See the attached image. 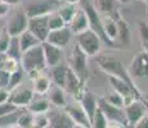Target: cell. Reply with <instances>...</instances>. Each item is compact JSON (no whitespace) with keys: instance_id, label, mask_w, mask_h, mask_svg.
<instances>
[{"instance_id":"6da1fadb","label":"cell","mask_w":148,"mask_h":128,"mask_svg":"<svg viewBox=\"0 0 148 128\" xmlns=\"http://www.w3.org/2000/svg\"><path fill=\"white\" fill-rule=\"evenodd\" d=\"M19 63H21L22 69L25 70V73H27L28 78L31 81L34 78H36L38 76H40L41 73H44L48 65L44 58L41 44L38 45V46L31 47L28 50H25L21 55Z\"/></svg>"},{"instance_id":"7a4b0ae2","label":"cell","mask_w":148,"mask_h":128,"mask_svg":"<svg viewBox=\"0 0 148 128\" xmlns=\"http://www.w3.org/2000/svg\"><path fill=\"white\" fill-rule=\"evenodd\" d=\"M98 64H99V68H101V69L103 70V72L106 73L107 76L119 77V78L126 81L127 83H129L134 90H136V91H139V92H140V90L138 89L136 83L134 82V79L130 77L129 72H127V68H125V65L122 64L121 62L117 58H116V56L107 55V54H104V55L101 56Z\"/></svg>"},{"instance_id":"3957f363","label":"cell","mask_w":148,"mask_h":128,"mask_svg":"<svg viewBox=\"0 0 148 128\" xmlns=\"http://www.w3.org/2000/svg\"><path fill=\"white\" fill-rule=\"evenodd\" d=\"M79 4L81 5V9L85 12V14H86L90 30H93L94 32L98 33V36L102 39V41H103L104 45H107V46H110V47L115 46V42L111 41V40L106 36V33H104L103 24H102V17H101V14L98 13V10H97V8L94 7V4L92 3V0H80Z\"/></svg>"},{"instance_id":"277c9868","label":"cell","mask_w":148,"mask_h":128,"mask_svg":"<svg viewBox=\"0 0 148 128\" xmlns=\"http://www.w3.org/2000/svg\"><path fill=\"white\" fill-rule=\"evenodd\" d=\"M76 37H77L76 45H77L88 56H92L93 58V56H97L101 53L103 41H102V39L98 36V33L94 32L93 30L88 28L84 32L76 35Z\"/></svg>"},{"instance_id":"5b68a950","label":"cell","mask_w":148,"mask_h":128,"mask_svg":"<svg viewBox=\"0 0 148 128\" xmlns=\"http://www.w3.org/2000/svg\"><path fill=\"white\" fill-rule=\"evenodd\" d=\"M98 108L104 113L108 119V127H127L126 115H125L124 108H119L110 104L104 98L98 99Z\"/></svg>"},{"instance_id":"8992f818","label":"cell","mask_w":148,"mask_h":128,"mask_svg":"<svg viewBox=\"0 0 148 128\" xmlns=\"http://www.w3.org/2000/svg\"><path fill=\"white\" fill-rule=\"evenodd\" d=\"M62 0H28L26 4V10L28 18L38 16H49L56 12L61 5Z\"/></svg>"},{"instance_id":"52a82bcc","label":"cell","mask_w":148,"mask_h":128,"mask_svg":"<svg viewBox=\"0 0 148 128\" xmlns=\"http://www.w3.org/2000/svg\"><path fill=\"white\" fill-rule=\"evenodd\" d=\"M8 21L5 22V30L10 36H19L28 26V16L25 9H17L14 13L8 14Z\"/></svg>"},{"instance_id":"ba28073f","label":"cell","mask_w":148,"mask_h":128,"mask_svg":"<svg viewBox=\"0 0 148 128\" xmlns=\"http://www.w3.org/2000/svg\"><path fill=\"white\" fill-rule=\"evenodd\" d=\"M130 77L133 79H144L148 78V51L142 50L133 58L132 63L127 68Z\"/></svg>"},{"instance_id":"9c48e42d","label":"cell","mask_w":148,"mask_h":128,"mask_svg":"<svg viewBox=\"0 0 148 128\" xmlns=\"http://www.w3.org/2000/svg\"><path fill=\"white\" fill-rule=\"evenodd\" d=\"M88 58L89 56L77 45L73 46L70 58H68V67L80 77L82 81H85V77H86V72H88Z\"/></svg>"},{"instance_id":"30bf717a","label":"cell","mask_w":148,"mask_h":128,"mask_svg":"<svg viewBox=\"0 0 148 128\" xmlns=\"http://www.w3.org/2000/svg\"><path fill=\"white\" fill-rule=\"evenodd\" d=\"M50 108L48 110V116H49V127L52 128H73L76 124L68 115V113L64 110V108Z\"/></svg>"},{"instance_id":"8fae6325","label":"cell","mask_w":148,"mask_h":128,"mask_svg":"<svg viewBox=\"0 0 148 128\" xmlns=\"http://www.w3.org/2000/svg\"><path fill=\"white\" fill-rule=\"evenodd\" d=\"M27 30H30L41 42L45 41L48 37V33H49V31H50L48 16H38V17H31V18H28Z\"/></svg>"},{"instance_id":"7c38bea8","label":"cell","mask_w":148,"mask_h":128,"mask_svg":"<svg viewBox=\"0 0 148 128\" xmlns=\"http://www.w3.org/2000/svg\"><path fill=\"white\" fill-rule=\"evenodd\" d=\"M64 110L68 113V115L71 116V119L73 121V123L76 124V127H84V128H90L92 123L88 114L85 113V110L82 109L80 102L73 100V104L67 102V105L64 106Z\"/></svg>"},{"instance_id":"4fadbf2b","label":"cell","mask_w":148,"mask_h":128,"mask_svg":"<svg viewBox=\"0 0 148 128\" xmlns=\"http://www.w3.org/2000/svg\"><path fill=\"white\" fill-rule=\"evenodd\" d=\"M72 36H73V33L71 32L68 26H64V27L57 28V30H50L45 41L50 42V44L56 45V46H58V47L64 49L66 46L70 45Z\"/></svg>"},{"instance_id":"5bb4252c","label":"cell","mask_w":148,"mask_h":128,"mask_svg":"<svg viewBox=\"0 0 148 128\" xmlns=\"http://www.w3.org/2000/svg\"><path fill=\"white\" fill-rule=\"evenodd\" d=\"M124 112L125 115H126L129 126L133 127L142 116L146 114V106H144V102L142 99H134L130 104L125 105Z\"/></svg>"},{"instance_id":"9a60e30c","label":"cell","mask_w":148,"mask_h":128,"mask_svg":"<svg viewBox=\"0 0 148 128\" xmlns=\"http://www.w3.org/2000/svg\"><path fill=\"white\" fill-rule=\"evenodd\" d=\"M35 92H34L32 87H27L23 85H19L18 87H16L14 90L10 91L9 93V100L16 104L17 106H22L26 108L28 105V102L31 101V99L34 98Z\"/></svg>"},{"instance_id":"2e32d148","label":"cell","mask_w":148,"mask_h":128,"mask_svg":"<svg viewBox=\"0 0 148 128\" xmlns=\"http://www.w3.org/2000/svg\"><path fill=\"white\" fill-rule=\"evenodd\" d=\"M41 46H42V53H44V58H45V62H47L48 68L62 63V59H63V49L62 47L56 46V45L50 44L48 41H42Z\"/></svg>"},{"instance_id":"e0dca14e","label":"cell","mask_w":148,"mask_h":128,"mask_svg":"<svg viewBox=\"0 0 148 128\" xmlns=\"http://www.w3.org/2000/svg\"><path fill=\"white\" fill-rule=\"evenodd\" d=\"M47 98L49 99L52 106H56V108H64L68 102L66 90L56 83L50 85L49 90L47 92Z\"/></svg>"},{"instance_id":"ac0fdd59","label":"cell","mask_w":148,"mask_h":128,"mask_svg":"<svg viewBox=\"0 0 148 128\" xmlns=\"http://www.w3.org/2000/svg\"><path fill=\"white\" fill-rule=\"evenodd\" d=\"M67 26L73 35H79V33L84 32L85 30H88L89 28V21H88V17L84 10L77 9V12L71 18V21L67 23Z\"/></svg>"},{"instance_id":"d6986e66","label":"cell","mask_w":148,"mask_h":128,"mask_svg":"<svg viewBox=\"0 0 148 128\" xmlns=\"http://www.w3.org/2000/svg\"><path fill=\"white\" fill-rule=\"evenodd\" d=\"M26 108L31 113H34V114H38V113H48V110L52 108V104H50L49 99L47 98V95L35 93Z\"/></svg>"},{"instance_id":"ffe728a7","label":"cell","mask_w":148,"mask_h":128,"mask_svg":"<svg viewBox=\"0 0 148 128\" xmlns=\"http://www.w3.org/2000/svg\"><path fill=\"white\" fill-rule=\"evenodd\" d=\"M76 101L80 102V105L82 106V109L85 110V113L88 114V116H89V119H90V123H92V118H93V115H94L97 108H98V99H97L92 92L85 90L84 92H82L81 98Z\"/></svg>"},{"instance_id":"44dd1931","label":"cell","mask_w":148,"mask_h":128,"mask_svg":"<svg viewBox=\"0 0 148 128\" xmlns=\"http://www.w3.org/2000/svg\"><path fill=\"white\" fill-rule=\"evenodd\" d=\"M116 22H117V37L115 42H120L121 45H129L130 44V28L126 22L122 19L120 13L116 14Z\"/></svg>"},{"instance_id":"7402d4cb","label":"cell","mask_w":148,"mask_h":128,"mask_svg":"<svg viewBox=\"0 0 148 128\" xmlns=\"http://www.w3.org/2000/svg\"><path fill=\"white\" fill-rule=\"evenodd\" d=\"M94 7L101 16H113L119 14L117 0H95Z\"/></svg>"},{"instance_id":"603a6c76","label":"cell","mask_w":148,"mask_h":128,"mask_svg":"<svg viewBox=\"0 0 148 128\" xmlns=\"http://www.w3.org/2000/svg\"><path fill=\"white\" fill-rule=\"evenodd\" d=\"M102 17V24H103L104 33L111 41L115 42L117 37V22H116V16H101ZM116 44V42H115Z\"/></svg>"},{"instance_id":"cb8c5ba5","label":"cell","mask_w":148,"mask_h":128,"mask_svg":"<svg viewBox=\"0 0 148 128\" xmlns=\"http://www.w3.org/2000/svg\"><path fill=\"white\" fill-rule=\"evenodd\" d=\"M52 83H53L52 78L48 74H45V73H41L40 76H38L36 78L32 79V90L34 92L39 93V95H47Z\"/></svg>"},{"instance_id":"d4e9b609","label":"cell","mask_w":148,"mask_h":128,"mask_svg":"<svg viewBox=\"0 0 148 128\" xmlns=\"http://www.w3.org/2000/svg\"><path fill=\"white\" fill-rule=\"evenodd\" d=\"M67 70H68V65L64 64H58L50 67V78L52 82L61 87H64V81H66V76H67Z\"/></svg>"},{"instance_id":"484cf974","label":"cell","mask_w":148,"mask_h":128,"mask_svg":"<svg viewBox=\"0 0 148 128\" xmlns=\"http://www.w3.org/2000/svg\"><path fill=\"white\" fill-rule=\"evenodd\" d=\"M19 39V44H21V49H22V53L25 50H28L34 46H38V45L41 44V41L31 32L30 30H25L21 35L18 36Z\"/></svg>"},{"instance_id":"4316f807","label":"cell","mask_w":148,"mask_h":128,"mask_svg":"<svg viewBox=\"0 0 148 128\" xmlns=\"http://www.w3.org/2000/svg\"><path fill=\"white\" fill-rule=\"evenodd\" d=\"M23 108L19 106L17 108L14 112L7 113V114L0 115V128H12L17 127V122H18V116L21 114Z\"/></svg>"},{"instance_id":"83f0119b","label":"cell","mask_w":148,"mask_h":128,"mask_svg":"<svg viewBox=\"0 0 148 128\" xmlns=\"http://www.w3.org/2000/svg\"><path fill=\"white\" fill-rule=\"evenodd\" d=\"M19 68H21L19 60L10 58L7 53H0V69H4L8 73H13Z\"/></svg>"},{"instance_id":"f1b7e54d","label":"cell","mask_w":148,"mask_h":128,"mask_svg":"<svg viewBox=\"0 0 148 128\" xmlns=\"http://www.w3.org/2000/svg\"><path fill=\"white\" fill-rule=\"evenodd\" d=\"M57 12L61 14V17L64 19V22L67 24L71 21V18L75 16V13L77 12V7H76V4H70V3L62 1L61 5L58 7V9H57Z\"/></svg>"},{"instance_id":"f546056e","label":"cell","mask_w":148,"mask_h":128,"mask_svg":"<svg viewBox=\"0 0 148 128\" xmlns=\"http://www.w3.org/2000/svg\"><path fill=\"white\" fill-rule=\"evenodd\" d=\"M5 53H7L10 58H14V59H17V60L21 59L22 49H21V44H19L18 36H10L9 45H8V49Z\"/></svg>"},{"instance_id":"4dcf8cb0","label":"cell","mask_w":148,"mask_h":128,"mask_svg":"<svg viewBox=\"0 0 148 128\" xmlns=\"http://www.w3.org/2000/svg\"><path fill=\"white\" fill-rule=\"evenodd\" d=\"M17 127L21 128H32L34 127V113H31L27 108H23L18 116Z\"/></svg>"},{"instance_id":"1f68e13d","label":"cell","mask_w":148,"mask_h":128,"mask_svg":"<svg viewBox=\"0 0 148 128\" xmlns=\"http://www.w3.org/2000/svg\"><path fill=\"white\" fill-rule=\"evenodd\" d=\"M23 74H25V70L22 69V67L19 68V69L14 70L13 73H10L9 82H8V86H7V90L9 91V92L16 89V87H18L19 85L23 82Z\"/></svg>"},{"instance_id":"d6a6232c","label":"cell","mask_w":148,"mask_h":128,"mask_svg":"<svg viewBox=\"0 0 148 128\" xmlns=\"http://www.w3.org/2000/svg\"><path fill=\"white\" fill-rule=\"evenodd\" d=\"M92 127L94 128H108V119L99 108H97L94 115L92 118Z\"/></svg>"},{"instance_id":"836d02e7","label":"cell","mask_w":148,"mask_h":128,"mask_svg":"<svg viewBox=\"0 0 148 128\" xmlns=\"http://www.w3.org/2000/svg\"><path fill=\"white\" fill-rule=\"evenodd\" d=\"M48 18H49V28L50 30H57V28H61V27H64L66 24V22H64V19L61 17V14L58 12H53L50 13L49 16H48Z\"/></svg>"},{"instance_id":"e575fe53","label":"cell","mask_w":148,"mask_h":128,"mask_svg":"<svg viewBox=\"0 0 148 128\" xmlns=\"http://www.w3.org/2000/svg\"><path fill=\"white\" fill-rule=\"evenodd\" d=\"M138 31H139V36L142 40V46L143 50L148 51V23L147 22H139L138 24Z\"/></svg>"},{"instance_id":"d590c367","label":"cell","mask_w":148,"mask_h":128,"mask_svg":"<svg viewBox=\"0 0 148 128\" xmlns=\"http://www.w3.org/2000/svg\"><path fill=\"white\" fill-rule=\"evenodd\" d=\"M34 127L35 128H48L49 127V116H48V113H38V114H34Z\"/></svg>"},{"instance_id":"8d00e7d4","label":"cell","mask_w":148,"mask_h":128,"mask_svg":"<svg viewBox=\"0 0 148 128\" xmlns=\"http://www.w3.org/2000/svg\"><path fill=\"white\" fill-rule=\"evenodd\" d=\"M106 100L110 102V104L115 105V106H119V108H124V98L120 95L119 92L112 90V92H110L108 95L106 96Z\"/></svg>"},{"instance_id":"74e56055","label":"cell","mask_w":148,"mask_h":128,"mask_svg":"<svg viewBox=\"0 0 148 128\" xmlns=\"http://www.w3.org/2000/svg\"><path fill=\"white\" fill-rule=\"evenodd\" d=\"M9 41H10V35L4 28V30L0 32V53H5V51H7Z\"/></svg>"},{"instance_id":"f35d334b","label":"cell","mask_w":148,"mask_h":128,"mask_svg":"<svg viewBox=\"0 0 148 128\" xmlns=\"http://www.w3.org/2000/svg\"><path fill=\"white\" fill-rule=\"evenodd\" d=\"M17 108H19V106H17L16 104H13L10 100L0 102V115L7 114V113H10V112H14Z\"/></svg>"},{"instance_id":"ab89813d","label":"cell","mask_w":148,"mask_h":128,"mask_svg":"<svg viewBox=\"0 0 148 128\" xmlns=\"http://www.w3.org/2000/svg\"><path fill=\"white\" fill-rule=\"evenodd\" d=\"M10 73L5 72L4 69H0V89H7L8 82H9Z\"/></svg>"},{"instance_id":"60d3db41","label":"cell","mask_w":148,"mask_h":128,"mask_svg":"<svg viewBox=\"0 0 148 128\" xmlns=\"http://www.w3.org/2000/svg\"><path fill=\"white\" fill-rule=\"evenodd\" d=\"M10 9H12L10 5H8L7 3L0 0V18H7L8 14L10 13Z\"/></svg>"},{"instance_id":"b9f144b4","label":"cell","mask_w":148,"mask_h":128,"mask_svg":"<svg viewBox=\"0 0 148 128\" xmlns=\"http://www.w3.org/2000/svg\"><path fill=\"white\" fill-rule=\"evenodd\" d=\"M133 127H135V128H148V115L144 114Z\"/></svg>"},{"instance_id":"7bdbcfd3","label":"cell","mask_w":148,"mask_h":128,"mask_svg":"<svg viewBox=\"0 0 148 128\" xmlns=\"http://www.w3.org/2000/svg\"><path fill=\"white\" fill-rule=\"evenodd\" d=\"M9 91L7 89H0V102H4L9 100Z\"/></svg>"},{"instance_id":"ee69618b","label":"cell","mask_w":148,"mask_h":128,"mask_svg":"<svg viewBox=\"0 0 148 128\" xmlns=\"http://www.w3.org/2000/svg\"><path fill=\"white\" fill-rule=\"evenodd\" d=\"M1 1L7 3V4L10 5V7H17V5H19L22 3V0H1Z\"/></svg>"},{"instance_id":"f6af8a7d","label":"cell","mask_w":148,"mask_h":128,"mask_svg":"<svg viewBox=\"0 0 148 128\" xmlns=\"http://www.w3.org/2000/svg\"><path fill=\"white\" fill-rule=\"evenodd\" d=\"M5 18H0V32H1L5 28V21H4Z\"/></svg>"},{"instance_id":"bcb514c9","label":"cell","mask_w":148,"mask_h":128,"mask_svg":"<svg viewBox=\"0 0 148 128\" xmlns=\"http://www.w3.org/2000/svg\"><path fill=\"white\" fill-rule=\"evenodd\" d=\"M136 0H117V3H120V4H130V3H134Z\"/></svg>"},{"instance_id":"7dc6e473","label":"cell","mask_w":148,"mask_h":128,"mask_svg":"<svg viewBox=\"0 0 148 128\" xmlns=\"http://www.w3.org/2000/svg\"><path fill=\"white\" fill-rule=\"evenodd\" d=\"M62 1H64V3H70V4H76V5H77L79 3H80V0H62Z\"/></svg>"},{"instance_id":"c3c4849f","label":"cell","mask_w":148,"mask_h":128,"mask_svg":"<svg viewBox=\"0 0 148 128\" xmlns=\"http://www.w3.org/2000/svg\"><path fill=\"white\" fill-rule=\"evenodd\" d=\"M143 102H144V106H146V114L148 115V100L147 99H143Z\"/></svg>"},{"instance_id":"681fc988","label":"cell","mask_w":148,"mask_h":128,"mask_svg":"<svg viewBox=\"0 0 148 128\" xmlns=\"http://www.w3.org/2000/svg\"><path fill=\"white\" fill-rule=\"evenodd\" d=\"M144 99H147V100H148V93H147V96H146V98H144Z\"/></svg>"},{"instance_id":"f907efd6","label":"cell","mask_w":148,"mask_h":128,"mask_svg":"<svg viewBox=\"0 0 148 128\" xmlns=\"http://www.w3.org/2000/svg\"><path fill=\"white\" fill-rule=\"evenodd\" d=\"M144 1H147V3H148V0H144Z\"/></svg>"}]
</instances>
